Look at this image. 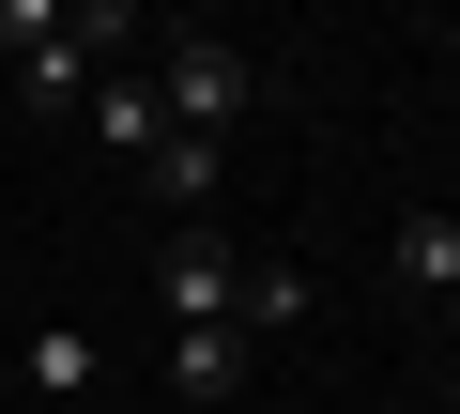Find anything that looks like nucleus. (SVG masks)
Returning a JSON list of instances; mask_svg holds the SVG:
<instances>
[{"mask_svg":"<svg viewBox=\"0 0 460 414\" xmlns=\"http://www.w3.org/2000/svg\"><path fill=\"white\" fill-rule=\"evenodd\" d=\"M445 353H460V292H445Z\"/></svg>","mask_w":460,"mask_h":414,"instance_id":"10","label":"nucleus"},{"mask_svg":"<svg viewBox=\"0 0 460 414\" xmlns=\"http://www.w3.org/2000/svg\"><path fill=\"white\" fill-rule=\"evenodd\" d=\"M445 414H460V353H445Z\"/></svg>","mask_w":460,"mask_h":414,"instance_id":"11","label":"nucleus"},{"mask_svg":"<svg viewBox=\"0 0 460 414\" xmlns=\"http://www.w3.org/2000/svg\"><path fill=\"white\" fill-rule=\"evenodd\" d=\"M246 383H261V353L230 338V322H184V338H169V399H199V414H215V399H246Z\"/></svg>","mask_w":460,"mask_h":414,"instance_id":"4","label":"nucleus"},{"mask_svg":"<svg viewBox=\"0 0 460 414\" xmlns=\"http://www.w3.org/2000/svg\"><path fill=\"white\" fill-rule=\"evenodd\" d=\"M384 277L445 307V292H460V216H399V231H384Z\"/></svg>","mask_w":460,"mask_h":414,"instance_id":"6","label":"nucleus"},{"mask_svg":"<svg viewBox=\"0 0 460 414\" xmlns=\"http://www.w3.org/2000/svg\"><path fill=\"white\" fill-rule=\"evenodd\" d=\"M215 184H230V138H184V123H169V138L138 154V199H154L169 231H215Z\"/></svg>","mask_w":460,"mask_h":414,"instance_id":"2","label":"nucleus"},{"mask_svg":"<svg viewBox=\"0 0 460 414\" xmlns=\"http://www.w3.org/2000/svg\"><path fill=\"white\" fill-rule=\"evenodd\" d=\"M307 307H323V292H307V261H246V277H230V338H246V353H261V338H292Z\"/></svg>","mask_w":460,"mask_h":414,"instance_id":"5","label":"nucleus"},{"mask_svg":"<svg viewBox=\"0 0 460 414\" xmlns=\"http://www.w3.org/2000/svg\"><path fill=\"white\" fill-rule=\"evenodd\" d=\"M93 138H108V154H154V138H169V108H154V77H138V62H123V77H93Z\"/></svg>","mask_w":460,"mask_h":414,"instance_id":"8","label":"nucleus"},{"mask_svg":"<svg viewBox=\"0 0 460 414\" xmlns=\"http://www.w3.org/2000/svg\"><path fill=\"white\" fill-rule=\"evenodd\" d=\"M138 77H154V108H169V123H184V138H230V123H246V108H261V92H277V77H261V62H246V47H230V31H199V16H169V31H154V62H138Z\"/></svg>","mask_w":460,"mask_h":414,"instance_id":"1","label":"nucleus"},{"mask_svg":"<svg viewBox=\"0 0 460 414\" xmlns=\"http://www.w3.org/2000/svg\"><path fill=\"white\" fill-rule=\"evenodd\" d=\"M230 277H246V261H230L215 231H169V246H154V307H169V338H184V322H230Z\"/></svg>","mask_w":460,"mask_h":414,"instance_id":"3","label":"nucleus"},{"mask_svg":"<svg viewBox=\"0 0 460 414\" xmlns=\"http://www.w3.org/2000/svg\"><path fill=\"white\" fill-rule=\"evenodd\" d=\"M108 383V338L93 322H31V399H93Z\"/></svg>","mask_w":460,"mask_h":414,"instance_id":"7","label":"nucleus"},{"mask_svg":"<svg viewBox=\"0 0 460 414\" xmlns=\"http://www.w3.org/2000/svg\"><path fill=\"white\" fill-rule=\"evenodd\" d=\"M429 62H445V77H460V16H445V31H429Z\"/></svg>","mask_w":460,"mask_h":414,"instance_id":"9","label":"nucleus"}]
</instances>
